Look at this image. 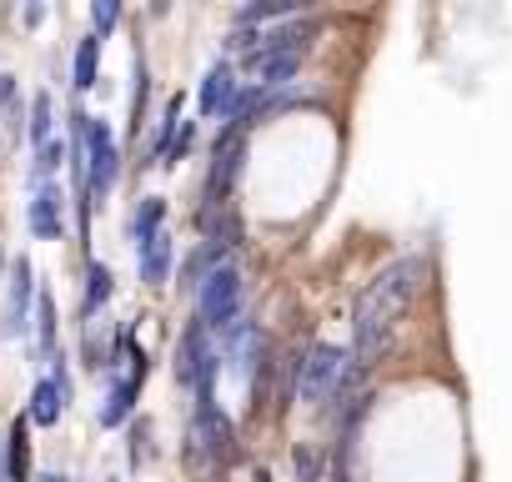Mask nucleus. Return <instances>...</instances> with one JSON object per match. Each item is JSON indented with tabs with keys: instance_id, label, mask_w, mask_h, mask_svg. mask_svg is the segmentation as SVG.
<instances>
[{
	"instance_id": "24",
	"label": "nucleus",
	"mask_w": 512,
	"mask_h": 482,
	"mask_svg": "<svg viewBox=\"0 0 512 482\" xmlns=\"http://www.w3.org/2000/svg\"><path fill=\"white\" fill-rule=\"evenodd\" d=\"M91 26H96V36H101V41L121 26V6H116V0H96V6H91Z\"/></svg>"
},
{
	"instance_id": "26",
	"label": "nucleus",
	"mask_w": 512,
	"mask_h": 482,
	"mask_svg": "<svg viewBox=\"0 0 512 482\" xmlns=\"http://www.w3.org/2000/svg\"><path fill=\"white\" fill-rule=\"evenodd\" d=\"M146 442H151V422L141 417V422H131V467H141V462L151 457V447H146Z\"/></svg>"
},
{
	"instance_id": "21",
	"label": "nucleus",
	"mask_w": 512,
	"mask_h": 482,
	"mask_svg": "<svg viewBox=\"0 0 512 482\" xmlns=\"http://www.w3.org/2000/svg\"><path fill=\"white\" fill-rule=\"evenodd\" d=\"M176 121H181V96H171V101H166V111H161L156 146H151V156H156V161H166V156H171V146H176Z\"/></svg>"
},
{
	"instance_id": "18",
	"label": "nucleus",
	"mask_w": 512,
	"mask_h": 482,
	"mask_svg": "<svg viewBox=\"0 0 512 482\" xmlns=\"http://www.w3.org/2000/svg\"><path fill=\"white\" fill-rule=\"evenodd\" d=\"M111 297H116V277H111V267H106V262H91V267H86V302H81V312L96 317Z\"/></svg>"
},
{
	"instance_id": "2",
	"label": "nucleus",
	"mask_w": 512,
	"mask_h": 482,
	"mask_svg": "<svg viewBox=\"0 0 512 482\" xmlns=\"http://www.w3.org/2000/svg\"><path fill=\"white\" fill-rule=\"evenodd\" d=\"M362 362L352 357V352H342V347H332V342H317V347H307L302 352V382H297V397L302 402H347V397H357V382H362Z\"/></svg>"
},
{
	"instance_id": "1",
	"label": "nucleus",
	"mask_w": 512,
	"mask_h": 482,
	"mask_svg": "<svg viewBox=\"0 0 512 482\" xmlns=\"http://www.w3.org/2000/svg\"><path fill=\"white\" fill-rule=\"evenodd\" d=\"M422 282H427V262H422V257H402V262L382 267V272L362 287V297H357V307H352V357H357L362 367H377V362L392 352V337H397V327L407 322V312H412Z\"/></svg>"
},
{
	"instance_id": "17",
	"label": "nucleus",
	"mask_w": 512,
	"mask_h": 482,
	"mask_svg": "<svg viewBox=\"0 0 512 482\" xmlns=\"http://www.w3.org/2000/svg\"><path fill=\"white\" fill-rule=\"evenodd\" d=\"M61 412H66V397L56 392V382H51V377H41V382H36V392H31L26 417H31V422H41V427H56V422H61Z\"/></svg>"
},
{
	"instance_id": "6",
	"label": "nucleus",
	"mask_w": 512,
	"mask_h": 482,
	"mask_svg": "<svg viewBox=\"0 0 512 482\" xmlns=\"http://www.w3.org/2000/svg\"><path fill=\"white\" fill-rule=\"evenodd\" d=\"M267 352H272V347H267L262 322H246V317H241V322L221 337V357L231 362V372H236V377H251V382L272 367V357H267Z\"/></svg>"
},
{
	"instance_id": "22",
	"label": "nucleus",
	"mask_w": 512,
	"mask_h": 482,
	"mask_svg": "<svg viewBox=\"0 0 512 482\" xmlns=\"http://www.w3.org/2000/svg\"><path fill=\"white\" fill-rule=\"evenodd\" d=\"M36 317H41V352H46V362H56L61 352H56V302H51V292H41Z\"/></svg>"
},
{
	"instance_id": "28",
	"label": "nucleus",
	"mask_w": 512,
	"mask_h": 482,
	"mask_svg": "<svg viewBox=\"0 0 512 482\" xmlns=\"http://www.w3.org/2000/svg\"><path fill=\"white\" fill-rule=\"evenodd\" d=\"M191 141H196V126H191V121H181V136H176V146H171V156H166L161 166H176V161L191 151Z\"/></svg>"
},
{
	"instance_id": "29",
	"label": "nucleus",
	"mask_w": 512,
	"mask_h": 482,
	"mask_svg": "<svg viewBox=\"0 0 512 482\" xmlns=\"http://www.w3.org/2000/svg\"><path fill=\"white\" fill-rule=\"evenodd\" d=\"M41 482H71V477H61V472H46V477H41Z\"/></svg>"
},
{
	"instance_id": "7",
	"label": "nucleus",
	"mask_w": 512,
	"mask_h": 482,
	"mask_svg": "<svg viewBox=\"0 0 512 482\" xmlns=\"http://www.w3.org/2000/svg\"><path fill=\"white\" fill-rule=\"evenodd\" d=\"M241 161H246V131L226 126L216 136V146H211V171H206V196L211 201H226L231 196V186L241 176Z\"/></svg>"
},
{
	"instance_id": "10",
	"label": "nucleus",
	"mask_w": 512,
	"mask_h": 482,
	"mask_svg": "<svg viewBox=\"0 0 512 482\" xmlns=\"http://www.w3.org/2000/svg\"><path fill=\"white\" fill-rule=\"evenodd\" d=\"M236 96H241V86H236V76H231V61L221 56V61H211V71L201 76V116H231V106H236Z\"/></svg>"
},
{
	"instance_id": "8",
	"label": "nucleus",
	"mask_w": 512,
	"mask_h": 482,
	"mask_svg": "<svg viewBox=\"0 0 512 482\" xmlns=\"http://www.w3.org/2000/svg\"><path fill=\"white\" fill-rule=\"evenodd\" d=\"M31 297H36V267H31V257H11V297H6V317H0V337L26 332Z\"/></svg>"
},
{
	"instance_id": "25",
	"label": "nucleus",
	"mask_w": 512,
	"mask_h": 482,
	"mask_svg": "<svg viewBox=\"0 0 512 482\" xmlns=\"http://www.w3.org/2000/svg\"><path fill=\"white\" fill-rule=\"evenodd\" d=\"M292 467H297L302 482H317V477H322V457H317V447H297V452H292Z\"/></svg>"
},
{
	"instance_id": "4",
	"label": "nucleus",
	"mask_w": 512,
	"mask_h": 482,
	"mask_svg": "<svg viewBox=\"0 0 512 482\" xmlns=\"http://www.w3.org/2000/svg\"><path fill=\"white\" fill-rule=\"evenodd\" d=\"M186 452L196 457V462H231L236 457V427H231V417L216 407V402H206V407H196V417H191V427H186Z\"/></svg>"
},
{
	"instance_id": "19",
	"label": "nucleus",
	"mask_w": 512,
	"mask_h": 482,
	"mask_svg": "<svg viewBox=\"0 0 512 482\" xmlns=\"http://www.w3.org/2000/svg\"><path fill=\"white\" fill-rule=\"evenodd\" d=\"M96 61H101V36H81L76 46V91H96Z\"/></svg>"
},
{
	"instance_id": "3",
	"label": "nucleus",
	"mask_w": 512,
	"mask_h": 482,
	"mask_svg": "<svg viewBox=\"0 0 512 482\" xmlns=\"http://www.w3.org/2000/svg\"><path fill=\"white\" fill-rule=\"evenodd\" d=\"M241 297H246L241 272L226 262V267H216V272L201 282V292H196V317H201L216 337H226V332L241 322Z\"/></svg>"
},
{
	"instance_id": "15",
	"label": "nucleus",
	"mask_w": 512,
	"mask_h": 482,
	"mask_svg": "<svg viewBox=\"0 0 512 482\" xmlns=\"http://www.w3.org/2000/svg\"><path fill=\"white\" fill-rule=\"evenodd\" d=\"M216 267H226V247H221V241H206V247H196V252L186 257L181 287H186V292H201V282H206Z\"/></svg>"
},
{
	"instance_id": "14",
	"label": "nucleus",
	"mask_w": 512,
	"mask_h": 482,
	"mask_svg": "<svg viewBox=\"0 0 512 482\" xmlns=\"http://www.w3.org/2000/svg\"><path fill=\"white\" fill-rule=\"evenodd\" d=\"M161 221H166V196H141V206H136V216H131V247H136V252L166 231Z\"/></svg>"
},
{
	"instance_id": "30",
	"label": "nucleus",
	"mask_w": 512,
	"mask_h": 482,
	"mask_svg": "<svg viewBox=\"0 0 512 482\" xmlns=\"http://www.w3.org/2000/svg\"><path fill=\"white\" fill-rule=\"evenodd\" d=\"M251 482H272V472H267V467H262V472H256V477H251Z\"/></svg>"
},
{
	"instance_id": "11",
	"label": "nucleus",
	"mask_w": 512,
	"mask_h": 482,
	"mask_svg": "<svg viewBox=\"0 0 512 482\" xmlns=\"http://www.w3.org/2000/svg\"><path fill=\"white\" fill-rule=\"evenodd\" d=\"M26 216H31V231L41 241H61L66 236V196H61V186H41Z\"/></svg>"
},
{
	"instance_id": "12",
	"label": "nucleus",
	"mask_w": 512,
	"mask_h": 482,
	"mask_svg": "<svg viewBox=\"0 0 512 482\" xmlns=\"http://www.w3.org/2000/svg\"><path fill=\"white\" fill-rule=\"evenodd\" d=\"M6 482H31V417L11 422L6 437Z\"/></svg>"
},
{
	"instance_id": "16",
	"label": "nucleus",
	"mask_w": 512,
	"mask_h": 482,
	"mask_svg": "<svg viewBox=\"0 0 512 482\" xmlns=\"http://www.w3.org/2000/svg\"><path fill=\"white\" fill-rule=\"evenodd\" d=\"M136 387H141V382H111L106 402L96 407V422H101V427H121V422H131V407H136Z\"/></svg>"
},
{
	"instance_id": "20",
	"label": "nucleus",
	"mask_w": 512,
	"mask_h": 482,
	"mask_svg": "<svg viewBox=\"0 0 512 482\" xmlns=\"http://www.w3.org/2000/svg\"><path fill=\"white\" fill-rule=\"evenodd\" d=\"M51 91H36L31 96V126H26V136H31V146L41 151V146H51Z\"/></svg>"
},
{
	"instance_id": "23",
	"label": "nucleus",
	"mask_w": 512,
	"mask_h": 482,
	"mask_svg": "<svg viewBox=\"0 0 512 482\" xmlns=\"http://www.w3.org/2000/svg\"><path fill=\"white\" fill-rule=\"evenodd\" d=\"M0 111H11V131L21 136L26 106H21V96H16V76H6V71H0ZM26 126H31V121H26Z\"/></svg>"
},
{
	"instance_id": "13",
	"label": "nucleus",
	"mask_w": 512,
	"mask_h": 482,
	"mask_svg": "<svg viewBox=\"0 0 512 482\" xmlns=\"http://www.w3.org/2000/svg\"><path fill=\"white\" fill-rule=\"evenodd\" d=\"M136 272H141L146 287H166V277H171V236L166 231L136 252Z\"/></svg>"
},
{
	"instance_id": "27",
	"label": "nucleus",
	"mask_w": 512,
	"mask_h": 482,
	"mask_svg": "<svg viewBox=\"0 0 512 482\" xmlns=\"http://www.w3.org/2000/svg\"><path fill=\"white\" fill-rule=\"evenodd\" d=\"M71 156V146H61V141H51V146H41V161H36V176H46V171H56L61 161Z\"/></svg>"
},
{
	"instance_id": "5",
	"label": "nucleus",
	"mask_w": 512,
	"mask_h": 482,
	"mask_svg": "<svg viewBox=\"0 0 512 482\" xmlns=\"http://www.w3.org/2000/svg\"><path fill=\"white\" fill-rule=\"evenodd\" d=\"M116 176H121L116 131H111V121H91V126H86V191H91V201L111 196Z\"/></svg>"
},
{
	"instance_id": "9",
	"label": "nucleus",
	"mask_w": 512,
	"mask_h": 482,
	"mask_svg": "<svg viewBox=\"0 0 512 482\" xmlns=\"http://www.w3.org/2000/svg\"><path fill=\"white\" fill-rule=\"evenodd\" d=\"M302 61H307V51H256V56H246V76H251V86L282 91L302 71Z\"/></svg>"
}]
</instances>
